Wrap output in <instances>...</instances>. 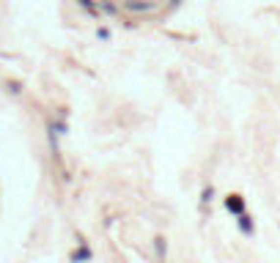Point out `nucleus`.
Returning a JSON list of instances; mask_svg holds the SVG:
<instances>
[{
    "label": "nucleus",
    "instance_id": "obj_1",
    "mask_svg": "<svg viewBox=\"0 0 280 263\" xmlns=\"http://www.w3.org/2000/svg\"><path fill=\"white\" fill-rule=\"evenodd\" d=\"M225 206L231 208L233 214H242V200H239V197H228V200H225Z\"/></svg>",
    "mask_w": 280,
    "mask_h": 263
}]
</instances>
